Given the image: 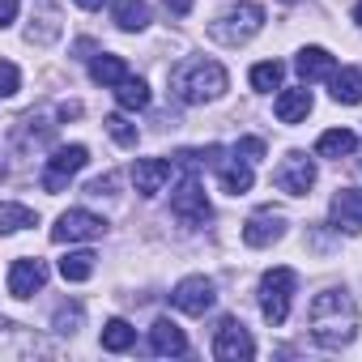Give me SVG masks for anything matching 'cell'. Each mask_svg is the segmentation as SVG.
<instances>
[{
	"instance_id": "19",
	"label": "cell",
	"mask_w": 362,
	"mask_h": 362,
	"mask_svg": "<svg viewBox=\"0 0 362 362\" xmlns=\"http://www.w3.org/2000/svg\"><path fill=\"white\" fill-rule=\"evenodd\" d=\"M218 179H222V192L243 197V192H252V179H256V175H252V162L235 153V162H222V166H218Z\"/></svg>"
},
{
	"instance_id": "12",
	"label": "cell",
	"mask_w": 362,
	"mask_h": 362,
	"mask_svg": "<svg viewBox=\"0 0 362 362\" xmlns=\"http://www.w3.org/2000/svg\"><path fill=\"white\" fill-rule=\"evenodd\" d=\"M286 235V218L277 214V209H260V214H252L247 222H243V243L247 247H269V243H277Z\"/></svg>"
},
{
	"instance_id": "2",
	"label": "cell",
	"mask_w": 362,
	"mask_h": 362,
	"mask_svg": "<svg viewBox=\"0 0 362 362\" xmlns=\"http://www.w3.org/2000/svg\"><path fill=\"white\" fill-rule=\"evenodd\" d=\"M226 69L218 60H188V64H179L170 73V94L179 103H188V107H201V103H214L226 94Z\"/></svg>"
},
{
	"instance_id": "30",
	"label": "cell",
	"mask_w": 362,
	"mask_h": 362,
	"mask_svg": "<svg viewBox=\"0 0 362 362\" xmlns=\"http://www.w3.org/2000/svg\"><path fill=\"white\" fill-rule=\"evenodd\" d=\"M103 124H107V132H111V136H115V141H119L124 149H136V128H132V124H128L124 115H107Z\"/></svg>"
},
{
	"instance_id": "6",
	"label": "cell",
	"mask_w": 362,
	"mask_h": 362,
	"mask_svg": "<svg viewBox=\"0 0 362 362\" xmlns=\"http://www.w3.org/2000/svg\"><path fill=\"white\" fill-rule=\"evenodd\" d=\"M170 214L184 222V226H205V222L214 218L209 197H205V188H201V179H197V175H188L184 184L175 188V197H170Z\"/></svg>"
},
{
	"instance_id": "25",
	"label": "cell",
	"mask_w": 362,
	"mask_h": 362,
	"mask_svg": "<svg viewBox=\"0 0 362 362\" xmlns=\"http://www.w3.org/2000/svg\"><path fill=\"white\" fill-rule=\"evenodd\" d=\"M132 345H136V328H132L128 320H107V324H103V349L124 354V349H132Z\"/></svg>"
},
{
	"instance_id": "11",
	"label": "cell",
	"mask_w": 362,
	"mask_h": 362,
	"mask_svg": "<svg viewBox=\"0 0 362 362\" xmlns=\"http://www.w3.org/2000/svg\"><path fill=\"white\" fill-rule=\"evenodd\" d=\"M43 286H47V264H43V260L22 256V260L9 264V294H13V298H30V294H39Z\"/></svg>"
},
{
	"instance_id": "36",
	"label": "cell",
	"mask_w": 362,
	"mask_h": 362,
	"mask_svg": "<svg viewBox=\"0 0 362 362\" xmlns=\"http://www.w3.org/2000/svg\"><path fill=\"white\" fill-rule=\"evenodd\" d=\"M354 22L362 26V0H358V5H354Z\"/></svg>"
},
{
	"instance_id": "23",
	"label": "cell",
	"mask_w": 362,
	"mask_h": 362,
	"mask_svg": "<svg viewBox=\"0 0 362 362\" xmlns=\"http://www.w3.org/2000/svg\"><path fill=\"white\" fill-rule=\"evenodd\" d=\"M115 103H119L124 111H145V107H149V86L128 73V77L115 86Z\"/></svg>"
},
{
	"instance_id": "29",
	"label": "cell",
	"mask_w": 362,
	"mask_h": 362,
	"mask_svg": "<svg viewBox=\"0 0 362 362\" xmlns=\"http://www.w3.org/2000/svg\"><path fill=\"white\" fill-rule=\"evenodd\" d=\"M81 320H86V311H81V303H64V307L56 311V320H52V328H56V332H64V337H73V332L81 328Z\"/></svg>"
},
{
	"instance_id": "5",
	"label": "cell",
	"mask_w": 362,
	"mask_h": 362,
	"mask_svg": "<svg viewBox=\"0 0 362 362\" xmlns=\"http://www.w3.org/2000/svg\"><path fill=\"white\" fill-rule=\"evenodd\" d=\"M86 162H90V149H86V145H60V149L47 158V166H43V188H47L52 197L64 192L69 179L86 170Z\"/></svg>"
},
{
	"instance_id": "1",
	"label": "cell",
	"mask_w": 362,
	"mask_h": 362,
	"mask_svg": "<svg viewBox=\"0 0 362 362\" xmlns=\"http://www.w3.org/2000/svg\"><path fill=\"white\" fill-rule=\"evenodd\" d=\"M307 324H311V337L315 345L324 349H341L358 337V307L345 290H320L307 307Z\"/></svg>"
},
{
	"instance_id": "28",
	"label": "cell",
	"mask_w": 362,
	"mask_h": 362,
	"mask_svg": "<svg viewBox=\"0 0 362 362\" xmlns=\"http://www.w3.org/2000/svg\"><path fill=\"white\" fill-rule=\"evenodd\" d=\"M39 222V214L35 209H26V205H5V209H0V230H5V235H13V230H26V226H35Z\"/></svg>"
},
{
	"instance_id": "7",
	"label": "cell",
	"mask_w": 362,
	"mask_h": 362,
	"mask_svg": "<svg viewBox=\"0 0 362 362\" xmlns=\"http://www.w3.org/2000/svg\"><path fill=\"white\" fill-rule=\"evenodd\" d=\"M252 354H256L252 332L243 328V320L226 315V320L218 324V332H214V358H218V362H247Z\"/></svg>"
},
{
	"instance_id": "21",
	"label": "cell",
	"mask_w": 362,
	"mask_h": 362,
	"mask_svg": "<svg viewBox=\"0 0 362 362\" xmlns=\"http://www.w3.org/2000/svg\"><path fill=\"white\" fill-rule=\"evenodd\" d=\"M358 149V136L349 132V128H328L320 141H315V153L320 158H349Z\"/></svg>"
},
{
	"instance_id": "4",
	"label": "cell",
	"mask_w": 362,
	"mask_h": 362,
	"mask_svg": "<svg viewBox=\"0 0 362 362\" xmlns=\"http://www.w3.org/2000/svg\"><path fill=\"white\" fill-rule=\"evenodd\" d=\"M260 30H264V9H260V5H235V9H226L218 22H209V35H214L218 43H226V47H239V43L256 39Z\"/></svg>"
},
{
	"instance_id": "3",
	"label": "cell",
	"mask_w": 362,
	"mask_h": 362,
	"mask_svg": "<svg viewBox=\"0 0 362 362\" xmlns=\"http://www.w3.org/2000/svg\"><path fill=\"white\" fill-rule=\"evenodd\" d=\"M294 286H298V277H294V269H269L264 277H260V315L277 328V324H286L290 320V303H294Z\"/></svg>"
},
{
	"instance_id": "17",
	"label": "cell",
	"mask_w": 362,
	"mask_h": 362,
	"mask_svg": "<svg viewBox=\"0 0 362 362\" xmlns=\"http://www.w3.org/2000/svg\"><path fill=\"white\" fill-rule=\"evenodd\" d=\"M273 111H277L281 124H298V119H307V115H311V90H307V86L281 90L277 103H273Z\"/></svg>"
},
{
	"instance_id": "15",
	"label": "cell",
	"mask_w": 362,
	"mask_h": 362,
	"mask_svg": "<svg viewBox=\"0 0 362 362\" xmlns=\"http://www.w3.org/2000/svg\"><path fill=\"white\" fill-rule=\"evenodd\" d=\"M170 166H175V162H166V158H141V162L132 166L136 192H141V197H158V192L166 188V179H170Z\"/></svg>"
},
{
	"instance_id": "8",
	"label": "cell",
	"mask_w": 362,
	"mask_h": 362,
	"mask_svg": "<svg viewBox=\"0 0 362 362\" xmlns=\"http://www.w3.org/2000/svg\"><path fill=\"white\" fill-rule=\"evenodd\" d=\"M273 184L281 192H290V197H307L315 188V162L307 153H286L281 166L273 170Z\"/></svg>"
},
{
	"instance_id": "37",
	"label": "cell",
	"mask_w": 362,
	"mask_h": 362,
	"mask_svg": "<svg viewBox=\"0 0 362 362\" xmlns=\"http://www.w3.org/2000/svg\"><path fill=\"white\" fill-rule=\"evenodd\" d=\"M281 5H294V0H281Z\"/></svg>"
},
{
	"instance_id": "32",
	"label": "cell",
	"mask_w": 362,
	"mask_h": 362,
	"mask_svg": "<svg viewBox=\"0 0 362 362\" xmlns=\"http://www.w3.org/2000/svg\"><path fill=\"white\" fill-rule=\"evenodd\" d=\"M18 86H22V73H18V64H13V60H5V90H0V94L13 98V94H18Z\"/></svg>"
},
{
	"instance_id": "14",
	"label": "cell",
	"mask_w": 362,
	"mask_h": 362,
	"mask_svg": "<svg viewBox=\"0 0 362 362\" xmlns=\"http://www.w3.org/2000/svg\"><path fill=\"white\" fill-rule=\"evenodd\" d=\"M149 349L158 354V358H179V354H188V337H184V328H179L175 320H153V328H149Z\"/></svg>"
},
{
	"instance_id": "35",
	"label": "cell",
	"mask_w": 362,
	"mask_h": 362,
	"mask_svg": "<svg viewBox=\"0 0 362 362\" xmlns=\"http://www.w3.org/2000/svg\"><path fill=\"white\" fill-rule=\"evenodd\" d=\"M77 5H81V9H103L107 0H77Z\"/></svg>"
},
{
	"instance_id": "33",
	"label": "cell",
	"mask_w": 362,
	"mask_h": 362,
	"mask_svg": "<svg viewBox=\"0 0 362 362\" xmlns=\"http://www.w3.org/2000/svg\"><path fill=\"white\" fill-rule=\"evenodd\" d=\"M18 18V0H0V26H13Z\"/></svg>"
},
{
	"instance_id": "34",
	"label": "cell",
	"mask_w": 362,
	"mask_h": 362,
	"mask_svg": "<svg viewBox=\"0 0 362 362\" xmlns=\"http://www.w3.org/2000/svg\"><path fill=\"white\" fill-rule=\"evenodd\" d=\"M162 5H166V13H175V18L192 13V0H162Z\"/></svg>"
},
{
	"instance_id": "18",
	"label": "cell",
	"mask_w": 362,
	"mask_h": 362,
	"mask_svg": "<svg viewBox=\"0 0 362 362\" xmlns=\"http://www.w3.org/2000/svg\"><path fill=\"white\" fill-rule=\"evenodd\" d=\"M111 22L124 35H141L149 26V5H145V0H115V5H111Z\"/></svg>"
},
{
	"instance_id": "16",
	"label": "cell",
	"mask_w": 362,
	"mask_h": 362,
	"mask_svg": "<svg viewBox=\"0 0 362 362\" xmlns=\"http://www.w3.org/2000/svg\"><path fill=\"white\" fill-rule=\"evenodd\" d=\"M294 69H298V77L311 86V81H324V77H332V73H337V60H332L324 47H303V52L294 56Z\"/></svg>"
},
{
	"instance_id": "24",
	"label": "cell",
	"mask_w": 362,
	"mask_h": 362,
	"mask_svg": "<svg viewBox=\"0 0 362 362\" xmlns=\"http://www.w3.org/2000/svg\"><path fill=\"white\" fill-rule=\"evenodd\" d=\"M170 162L197 175V170H205V166H222V145H205V149H179Z\"/></svg>"
},
{
	"instance_id": "27",
	"label": "cell",
	"mask_w": 362,
	"mask_h": 362,
	"mask_svg": "<svg viewBox=\"0 0 362 362\" xmlns=\"http://www.w3.org/2000/svg\"><path fill=\"white\" fill-rule=\"evenodd\" d=\"M281 77H286V64L281 60H264V64L252 69V90L273 94V90H281Z\"/></svg>"
},
{
	"instance_id": "13",
	"label": "cell",
	"mask_w": 362,
	"mask_h": 362,
	"mask_svg": "<svg viewBox=\"0 0 362 362\" xmlns=\"http://www.w3.org/2000/svg\"><path fill=\"white\" fill-rule=\"evenodd\" d=\"M328 214H332V226H337V230L358 235V230H362V188H341V192L332 197Z\"/></svg>"
},
{
	"instance_id": "26",
	"label": "cell",
	"mask_w": 362,
	"mask_h": 362,
	"mask_svg": "<svg viewBox=\"0 0 362 362\" xmlns=\"http://www.w3.org/2000/svg\"><path fill=\"white\" fill-rule=\"evenodd\" d=\"M94 252H69L64 260H60V277L64 281H90L94 277Z\"/></svg>"
},
{
	"instance_id": "20",
	"label": "cell",
	"mask_w": 362,
	"mask_h": 362,
	"mask_svg": "<svg viewBox=\"0 0 362 362\" xmlns=\"http://www.w3.org/2000/svg\"><path fill=\"white\" fill-rule=\"evenodd\" d=\"M90 77H94L98 86H111V90H115V86L128 77V64H124L119 56H111V52H98V56L90 60Z\"/></svg>"
},
{
	"instance_id": "31",
	"label": "cell",
	"mask_w": 362,
	"mask_h": 362,
	"mask_svg": "<svg viewBox=\"0 0 362 362\" xmlns=\"http://www.w3.org/2000/svg\"><path fill=\"white\" fill-rule=\"evenodd\" d=\"M235 153H239V158H247V162L256 166V162H260V158H264L269 149H264V141H260V136H243V141L235 145Z\"/></svg>"
},
{
	"instance_id": "10",
	"label": "cell",
	"mask_w": 362,
	"mask_h": 362,
	"mask_svg": "<svg viewBox=\"0 0 362 362\" xmlns=\"http://www.w3.org/2000/svg\"><path fill=\"white\" fill-rule=\"evenodd\" d=\"M170 303L184 311V315H205V311H214L218 294H214V281L209 277H184V281L175 286Z\"/></svg>"
},
{
	"instance_id": "22",
	"label": "cell",
	"mask_w": 362,
	"mask_h": 362,
	"mask_svg": "<svg viewBox=\"0 0 362 362\" xmlns=\"http://www.w3.org/2000/svg\"><path fill=\"white\" fill-rule=\"evenodd\" d=\"M328 86H332V98L337 103H362V73L358 69H337L332 77H328Z\"/></svg>"
},
{
	"instance_id": "9",
	"label": "cell",
	"mask_w": 362,
	"mask_h": 362,
	"mask_svg": "<svg viewBox=\"0 0 362 362\" xmlns=\"http://www.w3.org/2000/svg\"><path fill=\"white\" fill-rule=\"evenodd\" d=\"M103 230H107V222H103L98 214H90V209H69V214L56 218L52 243H81V239H98Z\"/></svg>"
}]
</instances>
